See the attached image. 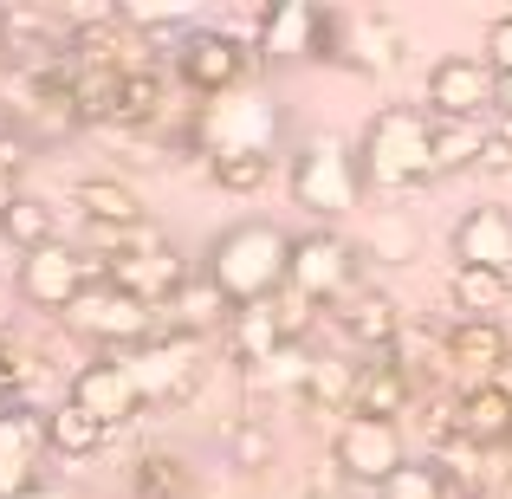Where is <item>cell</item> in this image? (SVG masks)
Masks as SVG:
<instances>
[{"mask_svg":"<svg viewBox=\"0 0 512 499\" xmlns=\"http://www.w3.org/2000/svg\"><path fill=\"white\" fill-rule=\"evenodd\" d=\"M286 260H292V234L273 221H240L227 227L221 240L208 247V286L221 292L234 312H247V305L273 299L279 286H286Z\"/></svg>","mask_w":512,"mask_h":499,"instance_id":"cell-1","label":"cell"},{"mask_svg":"<svg viewBox=\"0 0 512 499\" xmlns=\"http://www.w3.org/2000/svg\"><path fill=\"white\" fill-rule=\"evenodd\" d=\"M357 175H370L376 188H415L428 182V111H415V104H383V111L370 117V130H363L357 143Z\"/></svg>","mask_w":512,"mask_h":499,"instance_id":"cell-2","label":"cell"},{"mask_svg":"<svg viewBox=\"0 0 512 499\" xmlns=\"http://www.w3.org/2000/svg\"><path fill=\"white\" fill-rule=\"evenodd\" d=\"M188 137L214 156H273L279 150V104L266 91H221L214 104H201V117L188 124Z\"/></svg>","mask_w":512,"mask_h":499,"instance_id":"cell-3","label":"cell"},{"mask_svg":"<svg viewBox=\"0 0 512 499\" xmlns=\"http://www.w3.org/2000/svg\"><path fill=\"white\" fill-rule=\"evenodd\" d=\"M331 467L344 474V487H376L409 467V448H402V422H370V415H344L338 435H331Z\"/></svg>","mask_w":512,"mask_h":499,"instance_id":"cell-4","label":"cell"},{"mask_svg":"<svg viewBox=\"0 0 512 499\" xmlns=\"http://www.w3.org/2000/svg\"><path fill=\"white\" fill-rule=\"evenodd\" d=\"M104 279H111L117 292H130L137 305H150V312H156V305L175 299V286L188 279V266H182V253H175L169 240L143 221L137 240H130L124 253H111V260H104Z\"/></svg>","mask_w":512,"mask_h":499,"instance_id":"cell-5","label":"cell"},{"mask_svg":"<svg viewBox=\"0 0 512 499\" xmlns=\"http://www.w3.org/2000/svg\"><path fill=\"white\" fill-rule=\"evenodd\" d=\"M130 383H137L143 409H163V402H188L201 389V357H195V337L182 331H163L150 337V344L137 350V357H124Z\"/></svg>","mask_w":512,"mask_h":499,"instance_id":"cell-6","label":"cell"},{"mask_svg":"<svg viewBox=\"0 0 512 499\" xmlns=\"http://www.w3.org/2000/svg\"><path fill=\"white\" fill-rule=\"evenodd\" d=\"M357 188H363V175H357V156H350L344 143L318 137L292 156V195L312 214H350L357 208Z\"/></svg>","mask_w":512,"mask_h":499,"instance_id":"cell-7","label":"cell"},{"mask_svg":"<svg viewBox=\"0 0 512 499\" xmlns=\"http://www.w3.org/2000/svg\"><path fill=\"white\" fill-rule=\"evenodd\" d=\"M59 318L78 337H91V344H150V337H156V312L137 305L130 292H117L111 279H98L91 292H78Z\"/></svg>","mask_w":512,"mask_h":499,"instance_id":"cell-8","label":"cell"},{"mask_svg":"<svg viewBox=\"0 0 512 499\" xmlns=\"http://www.w3.org/2000/svg\"><path fill=\"white\" fill-rule=\"evenodd\" d=\"M98 279H104V260H85L78 247L52 240V247H39V253L20 260V299L39 305V312H65V305H72L78 292H91Z\"/></svg>","mask_w":512,"mask_h":499,"instance_id":"cell-9","label":"cell"},{"mask_svg":"<svg viewBox=\"0 0 512 499\" xmlns=\"http://www.w3.org/2000/svg\"><path fill=\"white\" fill-rule=\"evenodd\" d=\"M350 279H357V253L350 240L338 234H299L292 240V260H286V286L299 292L305 305H331V299H350Z\"/></svg>","mask_w":512,"mask_h":499,"instance_id":"cell-10","label":"cell"},{"mask_svg":"<svg viewBox=\"0 0 512 499\" xmlns=\"http://www.w3.org/2000/svg\"><path fill=\"white\" fill-rule=\"evenodd\" d=\"M175 72L188 91L221 98V91H240V78H247V46L234 33H214V26H188L175 39Z\"/></svg>","mask_w":512,"mask_h":499,"instance_id":"cell-11","label":"cell"},{"mask_svg":"<svg viewBox=\"0 0 512 499\" xmlns=\"http://www.w3.org/2000/svg\"><path fill=\"white\" fill-rule=\"evenodd\" d=\"M493 91H500V78L487 72L480 52H448V59L428 65V104H435V117L480 124V117L493 111Z\"/></svg>","mask_w":512,"mask_h":499,"instance_id":"cell-12","label":"cell"},{"mask_svg":"<svg viewBox=\"0 0 512 499\" xmlns=\"http://www.w3.org/2000/svg\"><path fill=\"white\" fill-rule=\"evenodd\" d=\"M65 402H72V409H85L91 422L104 428V435H111V428H124L130 415H143V396H137V383H130L124 357L78 363V370H72V389H65Z\"/></svg>","mask_w":512,"mask_h":499,"instance_id":"cell-13","label":"cell"},{"mask_svg":"<svg viewBox=\"0 0 512 499\" xmlns=\"http://www.w3.org/2000/svg\"><path fill=\"white\" fill-rule=\"evenodd\" d=\"M454 266H493V273H512V214L480 201L454 221Z\"/></svg>","mask_w":512,"mask_h":499,"instance_id":"cell-14","label":"cell"},{"mask_svg":"<svg viewBox=\"0 0 512 499\" xmlns=\"http://www.w3.org/2000/svg\"><path fill=\"white\" fill-rule=\"evenodd\" d=\"M454 428L467 448H506L512 441V396H500L493 383H467L454 396Z\"/></svg>","mask_w":512,"mask_h":499,"instance_id":"cell-15","label":"cell"},{"mask_svg":"<svg viewBox=\"0 0 512 499\" xmlns=\"http://www.w3.org/2000/svg\"><path fill=\"white\" fill-rule=\"evenodd\" d=\"M260 59H305L318 46V7L312 0H279L260 13Z\"/></svg>","mask_w":512,"mask_h":499,"instance_id":"cell-16","label":"cell"},{"mask_svg":"<svg viewBox=\"0 0 512 499\" xmlns=\"http://www.w3.org/2000/svg\"><path fill=\"white\" fill-rule=\"evenodd\" d=\"M506 357H512V344H506L500 318H454V325H448V363H454V370H467V376L487 383Z\"/></svg>","mask_w":512,"mask_h":499,"instance_id":"cell-17","label":"cell"},{"mask_svg":"<svg viewBox=\"0 0 512 499\" xmlns=\"http://www.w3.org/2000/svg\"><path fill=\"white\" fill-rule=\"evenodd\" d=\"M175 104V85H169V72L163 65H143V72H130V78H117V91H111V117L104 124H124V130H137V124H156Z\"/></svg>","mask_w":512,"mask_h":499,"instance_id":"cell-18","label":"cell"},{"mask_svg":"<svg viewBox=\"0 0 512 499\" xmlns=\"http://www.w3.org/2000/svg\"><path fill=\"white\" fill-rule=\"evenodd\" d=\"M78 214H85V227H143V195L130 182H117V175H85V182L72 188Z\"/></svg>","mask_w":512,"mask_h":499,"instance_id":"cell-19","label":"cell"},{"mask_svg":"<svg viewBox=\"0 0 512 499\" xmlns=\"http://www.w3.org/2000/svg\"><path fill=\"white\" fill-rule=\"evenodd\" d=\"M415 409V389L409 376L396 370V363H363L357 376V402H350V415H370V422H396V415Z\"/></svg>","mask_w":512,"mask_h":499,"instance_id":"cell-20","label":"cell"},{"mask_svg":"<svg viewBox=\"0 0 512 499\" xmlns=\"http://www.w3.org/2000/svg\"><path fill=\"white\" fill-rule=\"evenodd\" d=\"M396 331H402V312H396L389 292H350V299H344V337H350V344L389 350Z\"/></svg>","mask_w":512,"mask_h":499,"instance_id":"cell-21","label":"cell"},{"mask_svg":"<svg viewBox=\"0 0 512 499\" xmlns=\"http://www.w3.org/2000/svg\"><path fill=\"white\" fill-rule=\"evenodd\" d=\"M480 143H487V124H461V117H428V169H435V175L480 169Z\"/></svg>","mask_w":512,"mask_h":499,"instance_id":"cell-22","label":"cell"},{"mask_svg":"<svg viewBox=\"0 0 512 499\" xmlns=\"http://www.w3.org/2000/svg\"><path fill=\"white\" fill-rule=\"evenodd\" d=\"M0 240H7L13 253H39L59 240V227H52V208L39 195H7L0 201Z\"/></svg>","mask_w":512,"mask_h":499,"instance_id":"cell-23","label":"cell"},{"mask_svg":"<svg viewBox=\"0 0 512 499\" xmlns=\"http://www.w3.org/2000/svg\"><path fill=\"white\" fill-rule=\"evenodd\" d=\"M448 292H454V305H461L467 318H500L506 305H512L506 273H493V266H454Z\"/></svg>","mask_w":512,"mask_h":499,"instance_id":"cell-24","label":"cell"},{"mask_svg":"<svg viewBox=\"0 0 512 499\" xmlns=\"http://www.w3.org/2000/svg\"><path fill=\"white\" fill-rule=\"evenodd\" d=\"M227 312H234V305L208 286V273H201V279H182V286H175V299H169V318H175V331H182V337L214 331Z\"/></svg>","mask_w":512,"mask_h":499,"instance_id":"cell-25","label":"cell"},{"mask_svg":"<svg viewBox=\"0 0 512 499\" xmlns=\"http://www.w3.org/2000/svg\"><path fill=\"white\" fill-rule=\"evenodd\" d=\"M234 350H240V363H247V370H260L273 350H286V331H279L273 299H260V305H247V312H234Z\"/></svg>","mask_w":512,"mask_h":499,"instance_id":"cell-26","label":"cell"},{"mask_svg":"<svg viewBox=\"0 0 512 499\" xmlns=\"http://www.w3.org/2000/svg\"><path fill=\"white\" fill-rule=\"evenodd\" d=\"M104 448V428L91 422L85 409H72V402H59V409H46V454H65V461H85V454Z\"/></svg>","mask_w":512,"mask_h":499,"instance_id":"cell-27","label":"cell"},{"mask_svg":"<svg viewBox=\"0 0 512 499\" xmlns=\"http://www.w3.org/2000/svg\"><path fill=\"white\" fill-rule=\"evenodd\" d=\"M357 363H344V357H312V370H305V389L299 396L312 402V409H344L350 415V402H357Z\"/></svg>","mask_w":512,"mask_h":499,"instance_id":"cell-28","label":"cell"},{"mask_svg":"<svg viewBox=\"0 0 512 499\" xmlns=\"http://www.w3.org/2000/svg\"><path fill=\"white\" fill-rule=\"evenodd\" d=\"M221 448H227V467H240V474H260V467H273L279 441H273V428H266L260 415H240V422L221 428Z\"/></svg>","mask_w":512,"mask_h":499,"instance_id":"cell-29","label":"cell"},{"mask_svg":"<svg viewBox=\"0 0 512 499\" xmlns=\"http://www.w3.org/2000/svg\"><path fill=\"white\" fill-rule=\"evenodd\" d=\"M130 487H137V499H188V467L175 454H143Z\"/></svg>","mask_w":512,"mask_h":499,"instance_id":"cell-30","label":"cell"},{"mask_svg":"<svg viewBox=\"0 0 512 499\" xmlns=\"http://www.w3.org/2000/svg\"><path fill=\"white\" fill-rule=\"evenodd\" d=\"M376 499H454L448 487V467H435V461H409L396 480H389Z\"/></svg>","mask_w":512,"mask_h":499,"instance_id":"cell-31","label":"cell"},{"mask_svg":"<svg viewBox=\"0 0 512 499\" xmlns=\"http://www.w3.org/2000/svg\"><path fill=\"white\" fill-rule=\"evenodd\" d=\"M208 175L227 195H253V188H266V175H273V156H214Z\"/></svg>","mask_w":512,"mask_h":499,"instance_id":"cell-32","label":"cell"},{"mask_svg":"<svg viewBox=\"0 0 512 499\" xmlns=\"http://www.w3.org/2000/svg\"><path fill=\"white\" fill-rule=\"evenodd\" d=\"M480 59H487L493 78H512V13L487 20V39H480Z\"/></svg>","mask_w":512,"mask_h":499,"instance_id":"cell-33","label":"cell"},{"mask_svg":"<svg viewBox=\"0 0 512 499\" xmlns=\"http://www.w3.org/2000/svg\"><path fill=\"white\" fill-rule=\"evenodd\" d=\"M480 169H512V124L506 117L487 130V143H480Z\"/></svg>","mask_w":512,"mask_h":499,"instance_id":"cell-34","label":"cell"},{"mask_svg":"<svg viewBox=\"0 0 512 499\" xmlns=\"http://www.w3.org/2000/svg\"><path fill=\"white\" fill-rule=\"evenodd\" d=\"M305 499H357V493H350V487H344V474H338V467L325 461V467H318L312 480H305Z\"/></svg>","mask_w":512,"mask_h":499,"instance_id":"cell-35","label":"cell"},{"mask_svg":"<svg viewBox=\"0 0 512 499\" xmlns=\"http://www.w3.org/2000/svg\"><path fill=\"white\" fill-rule=\"evenodd\" d=\"M20 499H72V493H65V487H59V480H39V487H26Z\"/></svg>","mask_w":512,"mask_h":499,"instance_id":"cell-36","label":"cell"},{"mask_svg":"<svg viewBox=\"0 0 512 499\" xmlns=\"http://www.w3.org/2000/svg\"><path fill=\"white\" fill-rule=\"evenodd\" d=\"M493 111H500L506 124H512V78H500V91H493Z\"/></svg>","mask_w":512,"mask_h":499,"instance_id":"cell-37","label":"cell"},{"mask_svg":"<svg viewBox=\"0 0 512 499\" xmlns=\"http://www.w3.org/2000/svg\"><path fill=\"white\" fill-rule=\"evenodd\" d=\"M487 383H493V389H500V396H512V357H506V363H500V370H493V376H487Z\"/></svg>","mask_w":512,"mask_h":499,"instance_id":"cell-38","label":"cell"}]
</instances>
